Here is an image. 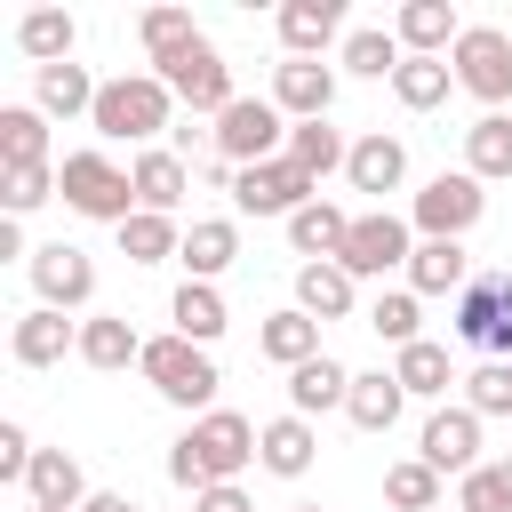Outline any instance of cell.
Listing matches in <instances>:
<instances>
[{
  "label": "cell",
  "mask_w": 512,
  "mask_h": 512,
  "mask_svg": "<svg viewBox=\"0 0 512 512\" xmlns=\"http://www.w3.org/2000/svg\"><path fill=\"white\" fill-rule=\"evenodd\" d=\"M256 424L240 416V408H208V416H192V432L168 448V480L176 488H224V480H240L248 464H256Z\"/></svg>",
  "instance_id": "6da1fadb"
},
{
  "label": "cell",
  "mask_w": 512,
  "mask_h": 512,
  "mask_svg": "<svg viewBox=\"0 0 512 512\" xmlns=\"http://www.w3.org/2000/svg\"><path fill=\"white\" fill-rule=\"evenodd\" d=\"M168 112H176V96H168L160 72H120V80H104L88 128H96L104 144H144V152H152V136L168 128Z\"/></svg>",
  "instance_id": "7a4b0ae2"
},
{
  "label": "cell",
  "mask_w": 512,
  "mask_h": 512,
  "mask_svg": "<svg viewBox=\"0 0 512 512\" xmlns=\"http://www.w3.org/2000/svg\"><path fill=\"white\" fill-rule=\"evenodd\" d=\"M136 368H144V384H152L160 400L200 408V416H208V400H216V384H224L216 360H208V344H192V336H176V328H168V336H144V360H136Z\"/></svg>",
  "instance_id": "3957f363"
},
{
  "label": "cell",
  "mask_w": 512,
  "mask_h": 512,
  "mask_svg": "<svg viewBox=\"0 0 512 512\" xmlns=\"http://www.w3.org/2000/svg\"><path fill=\"white\" fill-rule=\"evenodd\" d=\"M152 72L168 80V96H176V104H192V112H208V120H224V112L240 104L232 64L216 56V40H208V32H200V40H184V48H168V56H152Z\"/></svg>",
  "instance_id": "277c9868"
},
{
  "label": "cell",
  "mask_w": 512,
  "mask_h": 512,
  "mask_svg": "<svg viewBox=\"0 0 512 512\" xmlns=\"http://www.w3.org/2000/svg\"><path fill=\"white\" fill-rule=\"evenodd\" d=\"M448 336L488 360H512V272H472V288L448 304Z\"/></svg>",
  "instance_id": "5b68a950"
},
{
  "label": "cell",
  "mask_w": 512,
  "mask_h": 512,
  "mask_svg": "<svg viewBox=\"0 0 512 512\" xmlns=\"http://www.w3.org/2000/svg\"><path fill=\"white\" fill-rule=\"evenodd\" d=\"M56 184H64V208H80V216H96V224H112V232L136 216V176L112 168L104 152H64Z\"/></svg>",
  "instance_id": "8992f818"
},
{
  "label": "cell",
  "mask_w": 512,
  "mask_h": 512,
  "mask_svg": "<svg viewBox=\"0 0 512 512\" xmlns=\"http://www.w3.org/2000/svg\"><path fill=\"white\" fill-rule=\"evenodd\" d=\"M288 128H296V120H288L272 96H240L208 136H216V152H224L232 168H264V160H280V152H288Z\"/></svg>",
  "instance_id": "52a82bcc"
},
{
  "label": "cell",
  "mask_w": 512,
  "mask_h": 512,
  "mask_svg": "<svg viewBox=\"0 0 512 512\" xmlns=\"http://www.w3.org/2000/svg\"><path fill=\"white\" fill-rule=\"evenodd\" d=\"M480 216H488V192H480L472 168H440V176L416 192V208H408V224H416L424 240H464Z\"/></svg>",
  "instance_id": "ba28073f"
},
{
  "label": "cell",
  "mask_w": 512,
  "mask_h": 512,
  "mask_svg": "<svg viewBox=\"0 0 512 512\" xmlns=\"http://www.w3.org/2000/svg\"><path fill=\"white\" fill-rule=\"evenodd\" d=\"M448 64H456V88L480 96L488 112L512 104V32H496V24H464V40L448 48Z\"/></svg>",
  "instance_id": "9c48e42d"
},
{
  "label": "cell",
  "mask_w": 512,
  "mask_h": 512,
  "mask_svg": "<svg viewBox=\"0 0 512 512\" xmlns=\"http://www.w3.org/2000/svg\"><path fill=\"white\" fill-rule=\"evenodd\" d=\"M416 224L408 216H392V208H368V216H352V240H344V272L352 280H384V272H408V256H416V240H408Z\"/></svg>",
  "instance_id": "30bf717a"
},
{
  "label": "cell",
  "mask_w": 512,
  "mask_h": 512,
  "mask_svg": "<svg viewBox=\"0 0 512 512\" xmlns=\"http://www.w3.org/2000/svg\"><path fill=\"white\" fill-rule=\"evenodd\" d=\"M312 200H320V176H304L288 152L264 160V168H240V184H232V208H240V216H280V224H288L296 208H312Z\"/></svg>",
  "instance_id": "8fae6325"
},
{
  "label": "cell",
  "mask_w": 512,
  "mask_h": 512,
  "mask_svg": "<svg viewBox=\"0 0 512 512\" xmlns=\"http://www.w3.org/2000/svg\"><path fill=\"white\" fill-rule=\"evenodd\" d=\"M32 288H40L48 312H80V304L96 296V256L72 248V240H40V248H32Z\"/></svg>",
  "instance_id": "7c38bea8"
},
{
  "label": "cell",
  "mask_w": 512,
  "mask_h": 512,
  "mask_svg": "<svg viewBox=\"0 0 512 512\" xmlns=\"http://www.w3.org/2000/svg\"><path fill=\"white\" fill-rule=\"evenodd\" d=\"M416 456H424L440 480H448V472H456V480H464V472H480V416H472L464 400H456V408L440 400V408L424 416V432H416Z\"/></svg>",
  "instance_id": "4fadbf2b"
},
{
  "label": "cell",
  "mask_w": 512,
  "mask_h": 512,
  "mask_svg": "<svg viewBox=\"0 0 512 512\" xmlns=\"http://www.w3.org/2000/svg\"><path fill=\"white\" fill-rule=\"evenodd\" d=\"M272 104H280L288 120H328V104H336V64H320V56L272 64Z\"/></svg>",
  "instance_id": "5bb4252c"
},
{
  "label": "cell",
  "mask_w": 512,
  "mask_h": 512,
  "mask_svg": "<svg viewBox=\"0 0 512 512\" xmlns=\"http://www.w3.org/2000/svg\"><path fill=\"white\" fill-rule=\"evenodd\" d=\"M8 352H16V368H56L64 352H80V320L32 304V312L16 320V336H8Z\"/></svg>",
  "instance_id": "9a60e30c"
},
{
  "label": "cell",
  "mask_w": 512,
  "mask_h": 512,
  "mask_svg": "<svg viewBox=\"0 0 512 512\" xmlns=\"http://www.w3.org/2000/svg\"><path fill=\"white\" fill-rule=\"evenodd\" d=\"M408 288L456 304V296L472 288V256H464V240H416V256H408Z\"/></svg>",
  "instance_id": "2e32d148"
},
{
  "label": "cell",
  "mask_w": 512,
  "mask_h": 512,
  "mask_svg": "<svg viewBox=\"0 0 512 512\" xmlns=\"http://www.w3.org/2000/svg\"><path fill=\"white\" fill-rule=\"evenodd\" d=\"M312 456H320L312 416H272V424H264V440H256V464H264L272 480H304V472H312Z\"/></svg>",
  "instance_id": "e0dca14e"
},
{
  "label": "cell",
  "mask_w": 512,
  "mask_h": 512,
  "mask_svg": "<svg viewBox=\"0 0 512 512\" xmlns=\"http://www.w3.org/2000/svg\"><path fill=\"white\" fill-rule=\"evenodd\" d=\"M392 40H400L408 56H448V48L464 40V24H456L448 0H408V8L392 16Z\"/></svg>",
  "instance_id": "ac0fdd59"
},
{
  "label": "cell",
  "mask_w": 512,
  "mask_h": 512,
  "mask_svg": "<svg viewBox=\"0 0 512 512\" xmlns=\"http://www.w3.org/2000/svg\"><path fill=\"white\" fill-rule=\"evenodd\" d=\"M344 240H352V216H344L336 200H312V208H296V216H288V248H296L304 264H336V256H344Z\"/></svg>",
  "instance_id": "d6986e66"
},
{
  "label": "cell",
  "mask_w": 512,
  "mask_h": 512,
  "mask_svg": "<svg viewBox=\"0 0 512 512\" xmlns=\"http://www.w3.org/2000/svg\"><path fill=\"white\" fill-rule=\"evenodd\" d=\"M80 360L104 368V376H112V368H136V360H144V336L128 328V312H88V320H80Z\"/></svg>",
  "instance_id": "ffe728a7"
},
{
  "label": "cell",
  "mask_w": 512,
  "mask_h": 512,
  "mask_svg": "<svg viewBox=\"0 0 512 512\" xmlns=\"http://www.w3.org/2000/svg\"><path fill=\"white\" fill-rule=\"evenodd\" d=\"M8 168H48V112L40 104H0V176Z\"/></svg>",
  "instance_id": "44dd1931"
},
{
  "label": "cell",
  "mask_w": 512,
  "mask_h": 512,
  "mask_svg": "<svg viewBox=\"0 0 512 512\" xmlns=\"http://www.w3.org/2000/svg\"><path fill=\"white\" fill-rule=\"evenodd\" d=\"M344 176H352V192H400V176H408V144L376 128V136H360V144H352Z\"/></svg>",
  "instance_id": "7402d4cb"
},
{
  "label": "cell",
  "mask_w": 512,
  "mask_h": 512,
  "mask_svg": "<svg viewBox=\"0 0 512 512\" xmlns=\"http://www.w3.org/2000/svg\"><path fill=\"white\" fill-rule=\"evenodd\" d=\"M136 208H152V216H176V200H184V184H192V168H184V152H136Z\"/></svg>",
  "instance_id": "603a6c76"
},
{
  "label": "cell",
  "mask_w": 512,
  "mask_h": 512,
  "mask_svg": "<svg viewBox=\"0 0 512 512\" xmlns=\"http://www.w3.org/2000/svg\"><path fill=\"white\" fill-rule=\"evenodd\" d=\"M256 352H264V360H280V368H288V376H296V368H304V360H320V320H312V312H296V304H288V312H272V320H264V328H256Z\"/></svg>",
  "instance_id": "cb8c5ba5"
},
{
  "label": "cell",
  "mask_w": 512,
  "mask_h": 512,
  "mask_svg": "<svg viewBox=\"0 0 512 512\" xmlns=\"http://www.w3.org/2000/svg\"><path fill=\"white\" fill-rule=\"evenodd\" d=\"M344 400H352V368L328 360V352L288 376V416H320V408H344Z\"/></svg>",
  "instance_id": "d4e9b609"
},
{
  "label": "cell",
  "mask_w": 512,
  "mask_h": 512,
  "mask_svg": "<svg viewBox=\"0 0 512 512\" xmlns=\"http://www.w3.org/2000/svg\"><path fill=\"white\" fill-rule=\"evenodd\" d=\"M336 32H344V0H288V8H280V40H288V56H320Z\"/></svg>",
  "instance_id": "484cf974"
},
{
  "label": "cell",
  "mask_w": 512,
  "mask_h": 512,
  "mask_svg": "<svg viewBox=\"0 0 512 512\" xmlns=\"http://www.w3.org/2000/svg\"><path fill=\"white\" fill-rule=\"evenodd\" d=\"M96 96H104V80H88V64H48V72L32 80V104H40L48 120H72V112H96Z\"/></svg>",
  "instance_id": "4316f807"
},
{
  "label": "cell",
  "mask_w": 512,
  "mask_h": 512,
  "mask_svg": "<svg viewBox=\"0 0 512 512\" xmlns=\"http://www.w3.org/2000/svg\"><path fill=\"white\" fill-rule=\"evenodd\" d=\"M400 408H408V392H400V376H392V368H368V376H352V400H344V416H352L360 432H392V424H400Z\"/></svg>",
  "instance_id": "83f0119b"
},
{
  "label": "cell",
  "mask_w": 512,
  "mask_h": 512,
  "mask_svg": "<svg viewBox=\"0 0 512 512\" xmlns=\"http://www.w3.org/2000/svg\"><path fill=\"white\" fill-rule=\"evenodd\" d=\"M352 272L344 264H296V312H312V320H344L352 312Z\"/></svg>",
  "instance_id": "f1b7e54d"
},
{
  "label": "cell",
  "mask_w": 512,
  "mask_h": 512,
  "mask_svg": "<svg viewBox=\"0 0 512 512\" xmlns=\"http://www.w3.org/2000/svg\"><path fill=\"white\" fill-rule=\"evenodd\" d=\"M168 320H176V336H192V344H216L232 320H224V296H216V280H184L176 296H168Z\"/></svg>",
  "instance_id": "f546056e"
},
{
  "label": "cell",
  "mask_w": 512,
  "mask_h": 512,
  "mask_svg": "<svg viewBox=\"0 0 512 512\" xmlns=\"http://www.w3.org/2000/svg\"><path fill=\"white\" fill-rule=\"evenodd\" d=\"M392 376H400V392H408V400H448V384H456L448 344H432V336H416V344L392 360Z\"/></svg>",
  "instance_id": "4dcf8cb0"
},
{
  "label": "cell",
  "mask_w": 512,
  "mask_h": 512,
  "mask_svg": "<svg viewBox=\"0 0 512 512\" xmlns=\"http://www.w3.org/2000/svg\"><path fill=\"white\" fill-rule=\"evenodd\" d=\"M24 496H32V504H56V512H80V504H88V480H80V464H72L64 448H40Z\"/></svg>",
  "instance_id": "1f68e13d"
},
{
  "label": "cell",
  "mask_w": 512,
  "mask_h": 512,
  "mask_svg": "<svg viewBox=\"0 0 512 512\" xmlns=\"http://www.w3.org/2000/svg\"><path fill=\"white\" fill-rule=\"evenodd\" d=\"M464 168H472L480 184L512 176V112H480V120L464 128Z\"/></svg>",
  "instance_id": "d6a6232c"
},
{
  "label": "cell",
  "mask_w": 512,
  "mask_h": 512,
  "mask_svg": "<svg viewBox=\"0 0 512 512\" xmlns=\"http://www.w3.org/2000/svg\"><path fill=\"white\" fill-rule=\"evenodd\" d=\"M72 40H80V24L64 16V8H32L24 24H16V48L48 72V64H72Z\"/></svg>",
  "instance_id": "836d02e7"
},
{
  "label": "cell",
  "mask_w": 512,
  "mask_h": 512,
  "mask_svg": "<svg viewBox=\"0 0 512 512\" xmlns=\"http://www.w3.org/2000/svg\"><path fill=\"white\" fill-rule=\"evenodd\" d=\"M232 256H240V224H232V216H200V224L184 232V272H192V280H216Z\"/></svg>",
  "instance_id": "e575fe53"
},
{
  "label": "cell",
  "mask_w": 512,
  "mask_h": 512,
  "mask_svg": "<svg viewBox=\"0 0 512 512\" xmlns=\"http://www.w3.org/2000/svg\"><path fill=\"white\" fill-rule=\"evenodd\" d=\"M344 72H360V80H392L400 64H408V48L384 32V24H360V32H344V56H336Z\"/></svg>",
  "instance_id": "d590c367"
},
{
  "label": "cell",
  "mask_w": 512,
  "mask_h": 512,
  "mask_svg": "<svg viewBox=\"0 0 512 512\" xmlns=\"http://www.w3.org/2000/svg\"><path fill=\"white\" fill-rule=\"evenodd\" d=\"M448 88H456V64H448V56H408V64L392 72V96H400L408 112H432V104H448Z\"/></svg>",
  "instance_id": "8d00e7d4"
},
{
  "label": "cell",
  "mask_w": 512,
  "mask_h": 512,
  "mask_svg": "<svg viewBox=\"0 0 512 512\" xmlns=\"http://www.w3.org/2000/svg\"><path fill=\"white\" fill-rule=\"evenodd\" d=\"M120 256H128V264H168V256H184V232H176V216H152V208H136V216L120 224Z\"/></svg>",
  "instance_id": "74e56055"
},
{
  "label": "cell",
  "mask_w": 512,
  "mask_h": 512,
  "mask_svg": "<svg viewBox=\"0 0 512 512\" xmlns=\"http://www.w3.org/2000/svg\"><path fill=\"white\" fill-rule=\"evenodd\" d=\"M288 160H296L304 176H328V168H344V160H352V144H344L328 120H296V128H288Z\"/></svg>",
  "instance_id": "f35d334b"
},
{
  "label": "cell",
  "mask_w": 512,
  "mask_h": 512,
  "mask_svg": "<svg viewBox=\"0 0 512 512\" xmlns=\"http://www.w3.org/2000/svg\"><path fill=\"white\" fill-rule=\"evenodd\" d=\"M416 320H424V296H416V288H376L368 328H376L392 352H408V344H416Z\"/></svg>",
  "instance_id": "ab89813d"
},
{
  "label": "cell",
  "mask_w": 512,
  "mask_h": 512,
  "mask_svg": "<svg viewBox=\"0 0 512 512\" xmlns=\"http://www.w3.org/2000/svg\"><path fill=\"white\" fill-rule=\"evenodd\" d=\"M384 504H392V512H432V504H440V472H432L424 456L384 464Z\"/></svg>",
  "instance_id": "60d3db41"
},
{
  "label": "cell",
  "mask_w": 512,
  "mask_h": 512,
  "mask_svg": "<svg viewBox=\"0 0 512 512\" xmlns=\"http://www.w3.org/2000/svg\"><path fill=\"white\" fill-rule=\"evenodd\" d=\"M464 408L472 416H512V360H488L464 376Z\"/></svg>",
  "instance_id": "b9f144b4"
},
{
  "label": "cell",
  "mask_w": 512,
  "mask_h": 512,
  "mask_svg": "<svg viewBox=\"0 0 512 512\" xmlns=\"http://www.w3.org/2000/svg\"><path fill=\"white\" fill-rule=\"evenodd\" d=\"M456 512H512V480H504V464L464 472V480H456Z\"/></svg>",
  "instance_id": "7bdbcfd3"
},
{
  "label": "cell",
  "mask_w": 512,
  "mask_h": 512,
  "mask_svg": "<svg viewBox=\"0 0 512 512\" xmlns=\"http://www.w3.org/2000/svg\"><path fill=\"white\" fill-rule=\"evenodd\" d=\"M136 40H144L152 56H168V48H184V40H200V24H192L184 8H144V16H136Z\"/></svg>",
  "instance_id": "ee69618b"
},
{
  "label": "cell",
  "mask_w": 512,
  "mask_h": 512,
  "mask_svg": "<svg viewBox=\"0 0 512 512\" xmlns=\"http://www.w3.org/2000/svg\"><path fill=\"white\" fill-rule=\"evenodd\" d=\"M48 192H64V184H56V168H8V176H0V200H8V216H32Z\"/></svg>",
  "instance_id": "f6af8a7d"
},
{
  "label": "cell",
  "mask_w": 512,
  "mask_h": 512,
  "mask_svg": "<svg viewBox=\"0 0 512 512\" xmlns=\"http://www.w3.org/2000/svg\"><path fill=\"white\" fill-rule=\"evenodd\" d=\"M32 440H24V424H0V480H32Z\"/></svg>",
  "instance_id": "bcb514c9"
},
{
  "label": "cell",
  "mask_w": 512,
  "mask_h": 512,
  "mask_svg": "<svg viewBox=\"0 0 512 512\" xmlns=\"http://www.w3.org/2000/svg\"><path fill=\"white\" fill-rule=\"evenodd\" d=\"M192 512H256V504H248V488H240V480H224V488H200V496H192Z\"/></svg>",
  "instance_id": "7dc6e473"
},
{
  "label": "cell",
  "mask_w": 512,
  "mask_h": 512,
  "mask_svg": "<svg viewBox=\"0 0 512 512\" xmlns=\"http://www.w3.org/2000/svg\"><path fill=\"white\" fill-rule=\"evenodd\" d=\"M80 512H144V504H136V496H120V488H96Z\"/></svg>",
  "instance_id": "c3c4849f"
},
{
  "label": "cell",
  "mask_w": 512,
  "mask_h": 512,
  "mask_svg": "<svg viewBox=\"0 0 512 512\" xmlns=\"http://www.w3.org/2000/svg\"><path fill=\"white\" fill-rule=\"evenodd\" d=\"M504 480H512V456H504Z\"/></svg>",
  "instance_id": "681fc988"
},
{
  "label": "cell",
  "mask_w": 512,
  "mask_h": 512,
  "mask_svg": "<svg viewBox=\"0 0 512 512\" xmlns=\"http://www.w3.org/2000/svg\"><path fill=\"white\" fill-rule=\"evenodd\" d=\"M296 512H320V504H296Z\"/></svg>",
  "instance_id": "f907efd6"
},
{
  "label": "cell",
  "mask_w": 512,
  "mask_h": 512,
  "mask_svg": "<svg viewBox=\"0 0 512 512\" xmlns=\"http://www.w3.org/2000/svg\"><path fill=\"white\" fill-rule=\"evenodd\" d=\"M32 512H56V504H32Z\"/></svg>",
  "instance_id": "816d5d0a"
}]
</instances>
